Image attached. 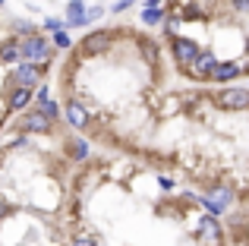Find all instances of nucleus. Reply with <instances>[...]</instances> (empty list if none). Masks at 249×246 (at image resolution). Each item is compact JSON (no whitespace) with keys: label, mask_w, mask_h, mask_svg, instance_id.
<instances>
[{"label":"nucleus","mask_w":249,"mask_h":246,"mask_svg":"<svg viewBox=\"0 0 249 246\" xmlns=\"http://www.w3.org/2000/svg\"><path fill=\"white\" fill-rule=\"evenodd\" d=\"M164 0H145V6H161Z\"/></svg>","instance_id":"nucleus-29"},{"label":"nucleus","mask_w":249,"mask_h":246,"mask_svg":"<svg viewBox=\"0 0 249 246\" xmlns=\"http://www.w3.org/2000/svg\"><path fill=\"white\" fill-rule=\"evenodd\" d=\"M107 44H110V35H107V32H91V35L82 41V54L95 57V54H101V51H107Z\"/></svg>","instance_id":"nucleus-13"},{"label":"nucleus","mask_w":249,"mask_h":246,"mask_svg":"<svg viewBox=\"0 0 249 246\" xmlns=\"http://www.w3.org/2000/svg\"><path fill=\"white\" fill-rule=\"evenodd\" d=\"M54 48H57V51H70V48H73V38L67 35V29L54 32Z\"/></svg>","instance_id":"nucleus-19"},{"label":"nucleus","mask_w":249,"mask_h":246,"mask_svg":"<svg viewBox=\"0 0 249 246\" xmlns=\"http://www.w3.org/2000/svg\"><path fill=\"white\" fill-rule=\"evenodd\" d=\"M70 246H98V243L91 240V237H76V240L70 243Z\"/></svg>","instance_id":"nucleus-25"},{"label":"nucleus","mask_w":249,"mask_h":246,"mask_svg":"<svg viewBox=\"0 0 249 246\" xmlns=\"http://www.w3.org/2000/svg\"><path fill=\"white\" fill-rule=\"evenodd\" d=\"M38 107H41V111H44V114H48V117H51V120H60V114H63V111H60V105H57V101H54V98H48V101H41V105H38Z\"/></svg>","instance_id":"nucleus-20"},{"label":"nucleus","mask_w":249,"mask_h":246,"mask_svg":"<svg viewBox=\"0 0 249 246\" xmlns=\"http://www.w3.org/2000/svg\"><path fill=\"white\" fill-rule=\"evenodd\" d=\"M6 215H10V205H6V202H3V199H0V221H3V218H6Z\"/></svg>","instance_id":"nucleus-28"},{"label":"nucleus","mask_w":249,"mask_h":246,"mask_svg":"<svg viewBox=\"0 0 249 246\" xmlns=\"http://www.w3.org/2000/svg\"><path fill=\"white\" fill-rule=\"evenodd\" d=\"M41 63H32V60H19L16 67H13V73H10V86H29V88H35V86H41Z\"/></svg>","instance_id":"nucleus-6"},{"label":"nucleus","mask_w":249,"mask_h":246,"mask_svg":"<svg viewBox=\"0 0 249 246\" xmlns=\"http://www.w3.org/2000/svg\"><path fill=\"white\" fill-rule=\"evenodd\" d=\"M243 73H246L243 63H237V60H218V67H214V76H212V79L221 82V86H231V82H237Z\"/></svg>","instance_id":"nucleus-8"},{"label":"nucleus","mask_w":249,"mask_h":246,"mask_svg":"<svg viewBox=\"0 0 249 246\" xmlns=\"http://www.w3.org/2000/svg\"><path fill=\"white\" fill-rule=\"evenodd\" d=\"M0 6H6V0H0Z\"/></svg>","instance_id":"nucleus-31"},{"label":"nucleus","mask_w":249,"mask_h":246,"mask_svg":"<svg viewBox=\"0 0 249 246\" xmlns=\"http://www.w3.org/2000/svg\"><path fill=\"white\" fill-rule=\"evenodd\" d=\"M142 25H148V29H155V25H164V19H167V13L161 10V6H145L142 10Z\"/></svg>","instance_id":"nucleus-15"},{"label":"nucleus","mask_w":249,"mask_h":246,"mask_svg":"<svg viewBox=\"0 0 249 246\" xmlns=\"http://www.w3.org/2000/svg\"><path fill=\"white\" fill-rule=\"evenodd\" d=\"M133 3H136V0H117V3L110 6V13H123V10H129Z\"/></svg>","instance_id":"nucleus-24"},{"label":"nucleus","mask_w":249,"mask_h":246,"mask_svg":"<svg viewBox=\"0 0 249 246\" xmlns=\"http://www.w3.org/2000/svg\"><path fill=\"white\" fill-rule=\"evenodd\" d=\"M89 6H85V0H70L67 3V29H82V25H89Z\"/></svg>","instance_id":"nucleus-9"},{"label":"nucleus","mask_w":249,"mask_h":246,"mask_svg":"<svg viewBox=\"0 0 249 246\" xmlns=\"http://www.w3.org/2000/svg\"><path fill=\"white\" fill-rule=\"evenodd\" d=\"M19 54L22 60H32V63H48L51 60V41L44 35H22L19 38Z\"/></svg>","instance_id":"nucleus-1"},{"label":"nucleus","mask_w":249,"mask_h":246,"mask_svg":"<svg viewBox=\"0 0 249 246\" xmlns=\"http://www.w3.org/2000/svg\"><path fill=\"white\" fill-rule=\"evenodd\" d=\"M19 126H22V133H29V136H48L51 129H54V120H51L48 114L41 111V107H32V111L25 107Z\"/></svg>","instance_id":"nucleus-5"},{"label":"nucleus","mask_w":249,"mask_h":246,"mask_svg":"<svg viewBox=\"0 0 249 246\" xmlns=\"http://www.w3.org/2000/svg\"><path fill=\"white\" fill-rule=\"evenodd\" d=\"M67 152H70L73 161H85V158H89V139H70Z\"/></svg>","instance_id":"nucleus-16"},{"label":"nucleus","mask_w":249,"mask_h":246,"mask_svg":"<svg viewBox=\"0 0 249 246\" xmlns=\"http://www.w3.org/2000/svg\"><path fill=\"white\" fill-rule=\"evenodd\" d=\"M233 10H249V0H231Z\"/></svg>","instance_id":"nucleus-26"},{"label":"nucleus","mask_w":249,"mask_h":246,"mask_svg":"<svg viewBox=\"0 0 249 246\" xmlns=\"http://www.w3.org/2000/svg\"><path fill=\"white\" fill-rule=\"evenodd\" d=\"M214 105L221 111H249V88L243 86H224L221 92H214Z\"/></svg>","instance_id":"nucleus-2"},{"label":"nucleus","mask_w":249,"mask_h":246,"mask_svg":"<svg viewBox=\"0 0 249 246\" xmlns=\"http://www.w3.org/2000/svg\"><path fill=\"white\" fill-rule=\"evenodd\" d=\"M214 67H218V57H214L212 51H202V54L196 57V63L189 67V73H193L196 79H212V76H214Z\"/></svg>","instance_id":"nucleus-10"},{"label":"nucleus","mask_w":249,"mask_h":246,"mask_svg":"<svg viewBox=\"0 0 249 246\" xmlns=\"http://www.w3.org/2000/svg\"><path fill=\"white\" fill-rule=\"evenodd\" d=\"M246 57H249V38H246Z\"/></svg>","instance_id":"nucleus-30"},{"label":"nucleus","mask_w":249,"mask_h":246,"mask_svg":"<svg viewBox=\"0 0 249 246\" xmlns=\"http://www.w3.org/2000/svg\"><path fill=\"white\" fill-rule=\"evenodd\" d=\"M196 202H199L205 211H212V215H221L224 209H231V205H233V193L227 190V186H214V190L196 196Z\"/></svg>","instance_id":"nucleus-4"},{"label":"nucleus","mask_w":249,"mask_h":246,"mask_svg":"<svg viewBox=\"0 0 249 246\" xmlns=\"http://www.w3.org/2000/svg\"><path fill=\"white\" fill-rule=\"evenodd\" d=\"M67 29V19H44V32H60Z\"/></svg>","instance_id":"nucleus-21"},{"label":"nucleus","mask_w":249,"mask_h":246,"mask_svg":"<svg viewBox=\"0 0 249 246\" xmlns=\"http://www.w3.org/2000/svg\"><path fill=\"white\" fill-rule=\"evenodd\" d=\"M202 54V48L193 41V38H183V35H177V38H170V57H174V63L177 67H183V70H189L196 63V57Z\"/></svg>","instance_id":"nucleus-3"},{"label":"nucleus","mask_w":249,"mask_h":246,"mask_svg":"<svg viewBox=\"0 0 249 246\" xmlns=\"http://www.w3.org/2000/svg\"><path fill=\"white\" fill-rule=\"evenodd\" d=\"M63 117H67V123H70L73 129H89V123H91L89 111H85L79 101H70V105L63 107Z\"/></svg>","instance_id":"nucleus-11"},{"label":"nucleus","mask_w":249,"mask_h":246,"mask_svg":"<svg viewBox=\"0 0 249 246\" xmlns=\"http://www.w3.org/2000/svg\"><path fill=\"white\" fill-rule=\"evenodd\" d=\"M51 98V88L48 86H35V105H41V101Z\"/></svg>","instance_id":"nucleus-22"},{"label":"nucleus","mask_w":249,"mask_h":246,"mask_svg":"<svg viewBox=\"0 0 249 246\" xmlns=\"http://www.w3.org/2000/svg\"><path fill=\"white\" fill-rule=\"evenodd\" d=\"M32 98H35V88H29V86H13V92L6 95V107H10V111H25Z\"/></svg>","instance_id":"nucleus-12"},{"label":"nucleus","mask_w":249,"mask_h":246,"mask_svg":"<svg viewBox=\"0 0 249 246\" xmlns=\"http://www.w3.org/2000/svg\"><path fill=\"white\" fill-rule=\"evenodd\" d=\"M98 16H104V10H101V6H91V10H89V19H98Z\"/></svg>","instance_id":"nucleus-27"},{"label":"nucleus","mask_w":249,"mask_h":246,"mask_svg":"<svg viewBox=\"0 0 249 246\" xmlns=\"http://www.w3.org/2000/svg\"><path fill=\"white\" fill-rule=\"evenodd\" d=\"M13 29L22 32V35H35V25H32V22H13Z\"/></svg>","instance_id":"nucleus-23"},{"label":"nucleus","mask_w":249,"mask_h":246,"mask_svg":"<svg viewBox=\"0 0 249 246\" xmlns=\"http://www.w3.org/2000/svg\"><path fill=\"white\" fill-rule=\"evenodd\" d=\"M199 234H202V240H205L208 246H221L224 243V230H221V224H218V215H202L199 218Z\"/></svg>","instance_id":"nucleus-7"},{"label":"nucleus","mask_w":249,"mask_h":246,"mask_svg":"<svg viewBox=\"0 0 249 246\" xmlns=\"http://www.w3.org/2000/svg\"><path fill=\"white\" fill-rule=\"evenodd\" d=\"M139 48H142V57H145L152 67H158V57H161L158 44H152V41H139Z\"/></svg>","instance_id":"nucleus-18"},{"label":"nucleus","mask_w":249,"mask_h":246,"mask_svg":"<svg viewBox=\"0 0 249 246\" xmlns=\"http://www.w3.org/2000/svg\"><path fill=\"white\" fill-rule=\"evenodd\" d=\"M22 54H19V38H10V41L0 44V63H19Z\"/></svg>","instance_id":"nucleus-14"},{"label":"nucleus","mask_w":249,"mask_h":246,"mask_svg":"<svg viewBox=\"0 0 249 246\" xmlns=\"http://www.w3.org/2000/svg\"><path fill=\"white\" fill-rule=\"evenodd\" d=\"M180 22H183V13H180V10H174V13L164 19V32H167L170 38H177V32H180Z\"/></svg>","instance_id":"nucleus-17"}]
</instances>
